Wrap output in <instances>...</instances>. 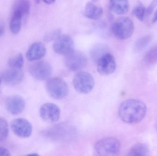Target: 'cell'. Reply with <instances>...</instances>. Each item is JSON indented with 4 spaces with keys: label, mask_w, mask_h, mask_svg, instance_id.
Segmentation results:
<instances>
[{
    "label": "cell",
    "mask_w": 157,
    "mask_h": 156,
    "mask_svg": "<svg viewBox=\"0 0 157 156\" xmlns=\"http://www.w3.org/2000/svg\"><path fill=\"white\" fill-rule=\"evenodd\" d=\"M147 111V108L144 102L139 100L130 99L122 103L119 107L118 114L124 122L136 124L143 121Z\"/></svg>",
    "instance_id": "1"
},
{
    "label": "cell",
    "mask_w": 157,
    "mask_h": 156,
    "mask_svg": "<svg viewBox=\"0 0 157 156\" xmlns=\"http://www.w3.org/2000/svg\"><path fill=\"white\" fill-rule=\"evenodd\" d=\"M121 149L120 141L115 137H109L101 139L95 145L96 153L100 156H114Z\"/></svg>",
    "instance_id": "2"
},
{
    "label": "cell",
    "mask_w": 157,
    "mask_h": 156,
    "mask_svg": "<svg viewBox=\"0 0 157 156\" xmlns=\"http://www.w3.org/2000/svg\"><path fill=\"white\" fill-rule=\"evenodd\" d=\"M46 89L51 97L55 100H62L69 93V88L66 82L62 79L58 78L48 79Z\"/></svg>",
    "instance_id": "3"
},
{
    "label": "cell",
    "mask_w": 157,
    "mask_h": 156,
    "mask_svg": "<svg viewBox=\"0 0 157 156\" xmlns=\"http://www.w3.org/2000/svg\"><path fill=\"white\" fill-rule=\"evenodd\" d=\"M134 25L129 17H123L116 20L112 27V31L115 37L120 40H125L132 35Z\"/></svg>",
    "instance_id": "4"
},
{
    "label": "cell",
    "mask_w": 157,
    "mask_h": 156,
    "mask_svg": "<svg viewBox=\"0 0 157 156\" xmlns=\"http://www.w3.org/2000/svg\"><path fill=\"white\" fill-rule=\"evenodd\" d=\"M73 84L76 91L82 94H86L93 89L95 81L90 73L85 71H79L75 76Z\"/></svg>",
    "instance_id": "5"
},
{
    "label": "cell",
    "mask_w": 157,
    "mask_h": 156,
    "mask_svg": "<svg viewBox=\"0 0 157 156\" xmlns=\"http://www.w3.org/2000/svg\"><path fill=\"white\" fill-rule=\"evenodd\" d=\"M65 64L70 70L77 71L86 67L87 60L84 54L74 50L65 55Z\"/></svg>",
    "instance_id": "6"
},
{
    "label": "cell",
    "mask_w": 157,
    "mask_h": 156,
    "mask_svg": "<svg viewBox=\"0 0 157 156\" xmlns=\"http://www.w3.org/2000/svg\"><path fill=\"white\" fill-rule=\"evenodd\" d=\"M116 63L114 56L110 53H105L99 57L97 62V69L101 75H111L116 69Z\"/></svg>",
    "instance_id": "7"
},
{
    "label": "cell",
    "mask_w": 157,
    "mask_h": 156,
    "mask_svg": "<svg viewBox=\"0 0 157 156\" xmlns=\"http://www.w3.org/2000/svg\"><path fill=\"white\" fill-rule=\"evenodd\" d=\"M52 67L46 61L36 62L29 67V72L32 77L39 81L48 79L52 75Z\"/></svg>",
    "instance_id": "8"
},
{
    "label": "cell",
    "mask_w": 157,
    "mask_h": 156,
    "mask_svg": "<svg viewBox=\"0 0 157 156\" xmlns=\"http://www.w3.org/2000/svg\"><path fill=\"white\" fill-rule=\"evenodd\" d=\"M60 110L58 105L53 103L43 104L40 110L41 119L48 123H53L59 121L60 117Z\"/></svg>",
    "instance_id": "9"
},
{
    "label": "cell",
    "mask_w": 157,
    "mask_h": 156,
    "mask_svg": "<svg viewBox=\"0 0 157 156\" xmlns=\"http://www.w3.org/2000/svg\"><path fill=\"white\" fill-rule=\"evenodd\" d=\"M13 132L22 138L29 137L32 134L33 128L29 122L24 118L15 119L11 123Z\"/></svg>",
    "instance_id": "10"
},
{
    "label": "cell",
    "mask_w": 157,
    "mask_h": 156,
    "mask_svg": "<svg viewBox=\"0 0 157 156\" xmlns=\"http://www.w3.org/2000/svg\"><path fill=\"white\" fill-rule=\"evenodd\" d=\"M74 42L68 35H61L55 40L53 49L57 54L66 55L74 50Z\"/></svg>",
    "instance_id": "11"
},
{
    "label": "cell",
    "mask_w": 157,
    "mask_h": 156,
    "mask_svg": "<svg viewBox=\"0 0 157 156\" xmlns=\"http://www.w3.org/2000/svg\"><path fill=\"white\" fill-rule=\"evenodd\" d=\"M7 111L13 115L20 114L25 110V103L23 98L19 95H13L8 97L5 102Z\"/></svg>",
    "instance_id": "12"
},
{
    "label": "cell",
    "mask_w": 157,
    "mask_h": 156,
    "mask_svg": "<svg viewBox=\"0 0 157 156\" xmlns=\"http://www.w3.org/2000/svg\"><path fill=\"white\" fill-rule=\"evenodd\" d=\"M2 78L6 84L15 85L23 80L24 73L21 69L11 67L3 72Z\"/></svg>",
    "instance_id": "13"
},
{
    "label": "cell",
    "mask_w": 157,
    "mask_h": 156,
    "mask_svg": "<svg viewBox=\"0 0 157 156\" xmlns=\"http://www.w3.org/2000/svg\"><path fill=\"white\" fill-rule=\"evenodd\" d=\"M45 45L41 42H35L30 45L27 51L26 57L29 61L39 60L46 55Z\"/></svg>",
    "instance_id": "14"
},
{
    "label": "cell",
    "mask_w": 157,
    "mask_h": 156,
    "mask_svg": "<svg viewBox=\"0 0 157 156\" xmlns=\"http://www.w3.org/2000/svg\"><path fill=\"white\" fill-rule=\"evenodd\" d=\"M109 7L112 12L116 14H124L129 10V1L128 0H109Z\"/></svg>",
    "instance_id": "15"
},
{
    "label": "cell",
    "mask_w": 157,
    "mask_h": 156,
    "mask_svg": "<svg viewBox=\"0 0 157 156\" xmlns=\"http://www.w3.org/2000/svg\"><path fill=\"white\" fill-rule=\"evenodd\" d=\"M84 13L87 18L97 20L101 17L103 14V10L99 5H97L92 2H89L85 6Z\"/></svg>",
    "instance_id": "16"
},
{
    "label": "cell",
    "mask_w": 157,
    "mask_h": 156,
    "mask_svg": "<svg viewBox=\"0 0 157 156\" xmlns=\"http://www.w3.org/2000/svg\"><path fill=\"white\" fill-rule=\"evenodd\" d=\"M23 17V15L19 12H13L9 25L10 31L13 34H16L20 32Z\"/></svg>",
    "instance_id": "17"
},
{
    "label": "cell",
    "mask_w": 157,
    "mask_h": 156,
    "mask_svg": "<svg viewBox=\"0 0 157 156\" xmlns=\"http://www.w3.org/2000/svg\"><path fill=\"white\" fill-rule=\"evenodd\" d=\"M30 9L29 0H17L13 6V12H19L24 16L28 15Z\"/></svg>",
    "instance_id": "18"
},
{
    "label": "cell",
    "mask_w": 157,
    "mask_h": 156,
    "mask_svg": "<svg viewBox=\"0 0 157 156\" xmlns=\"http://www.w3.org/2000/svg\"><path fill=\"white\" fill-rule=\"evenodd\" d=\"M149 148L147 145L144 143H137L130 149L128 155L146 156L149 155Z\"/></svg>",
    "instance_id": "19"
},
{
    "label": "cell",
    "mask_w": 157,
    "mask_h": 156,
    "mask_svg": "<svg viewBox=\"0 0 157 156\" xmlns=\"http://www.w3.org/2000/svg\"><path fill=\"white\" fill-rule=\"evenodd\" d=\"M8 64L11 67L21 69L24 65V58L23 55L21 53L11 58L8 60Z\"/></svg>",
    "instance_id": "20"
},
{
    "label": "cell",
    "mask_w": 157,
    "mask_h": 156,
    "mask_svg": "<svg viewBox=\"0 0 157 156\" xmlns=\"http://www.w3.org/2000/svg\"><path fill=\"white\" fill-rule=\"evenodd\" d=\"M146 8L140 1L137 2L136 6L133 9L132 13L135 17L141 21L144 20L145 15Z\"/></svg>",
    "instance_id": "21"
},
{
    "label": "cell",
    "mask_w": 157,
    "mask_h": 156,
    "mask_svg": "<svg viewBox=\"0 0 157 156\" xmlns=\"http://www.w3.org/2000/svg\"><path fill=\"white\" fill-rule=\"evenodd\" d=\"M9 133V128L7 121L0 117V142L4 141L7 138Z\"/></svg>",
    "instance_id": "22"
},
{
    "label": "cell",
    "mask_w": 157,
    "mask_h": 156,
    "mask_svg": "<svg viewBox=\"0 0 157 156\" xmlns=\"http://www.w3.org/2000/svg\"><path fill=\"white\" fill-rule=\"evenodd\" d=\"M152 36L151 35H147L139 38L135 44V49L137 51H141L145 48L151 42Z\"/></svg>",
    "instance_id": "23"
},
{
    "label": "cell",
    "mask_w": 157,
    "mask_h": 156,
    "mask_svg": "<svg viewBox=\"0 0 157 156\" xmlns=\"http://www.w3.org/2000/svg\"><path fill=\"white\" fill-rule=\"evenodd\" d=\"M146 63L148 64H154L157 61V45L150 49L146 54L144 58Z\"/></svg>",
    "instance_id": "24"
},
{
    "label": "cell",
    "mask_w": 157,
    "mask_h": 156,
    "mask_svg": "<svg viewBox=\"0 0 157 156\" xmlns=\"http://www.w3.org/2000/svg\"><path fill=\"white\" fill-rule=\"evenodd\" d=\"M61 31L60 29H56L51 31L45 35L44 38V40L46 42H50L52 40H55L61 35Z\"/></svg>",
    "instance_id": "25"
},
{
    "label": "cell",
    "mask_w": 157,
    "mask_h": 156,
    "mask_svg": "<svg viewBox=\"0 0 157 156\" xmlns=\"http://www.w3.org/2000/svg\"><path fill=\"white\" fill-rule=\"evenodd\" d=\"M157 6V0H153L151 2L147 8H146L145 15L149 16L154 12L155 7Z\"/></svg>",
    "instance_id": "26"
},
{
    "label": "cell",
    "mask_w": 157,
    "mask_h": 156,
    "mask_svg": "<svg viewBox=\"0 0 157 156\" xmlns=\"http://www.w3.org/2000/svg\"><path fill=\"white\" fill-rule=\"evenodd\" d=\"M10 152L6 148L0 147V156H10Z\"/></svg>",
    "instance_id": "27"
},
{
    "label": "cell",
    "mask_w": 157,
    "mask_h": 156,
    "mask_svg": "<svg viewBox=\"0 0 157 156\" xmlns=\"http://www.w3.org/2000/svg\"><path fill=\"white\" fill-rule=\"evenodd\" d=\"M4 26L3 24L0 23V37L3 34L4 32Z\"/></svg>",
    "instance_id": "28"
},
{
    "label": "cell",
    "mask_w": 157,
    "mask_h": 156,
    "mask_svg": "<svg viewBox=\"0 0 157 156\" xmlns=\"http://www.w3.org/2000/svg\"><path fill=\"white\" fill-rule=\"evenodd\" d=\"M43 1L47 4L50 5L55 3L56 0H43Z\"/></svg>",
    "instance_id": "29"
},
{
    "label": "cell",
    "mask_w": 157,
    "mask_h": 156,
    "mask_svg": "<svg viewBox=\"0 0 157 156\" xmlns=\"http://www.w3.org/2000/svg\"><path fill=\"white\" fill-rule=\"evenodd\" d=\"M157 21V9L156 12H155V14H154V18L153 19V21H152V22L153 23H155V22H156Z\"/></svg>",
    "instance_id": "30"
},
{
    "label": "cell",
    "mask_w": 157,
    "mask_h": 156,
    "mask_svg": "<svg viewBox=\"0 0 157 156\" xmlns=\"http://www.w3.org/2000/svg\"><path fill=\"white\" fill-rule=\"evenodd\" d=\"M28 155H35V156H38L39 155L37 154H29Z\"/></svg>",
    "instance_id": "31"
},
{
    "label": "cell",
    "mask_w": 157,
    "mask_h": 156,
    "mask_svg": "<svg viewBox=\"0 0 157 156\" xmlns=\"http://www.w3.org/2000/svg\"><path fill=\"white\" fill-rule=\"evenodd\" d=\"M1 78H0V84H1Z\"/></svg>",
    "instance_id": "32"
}]
</instances>
